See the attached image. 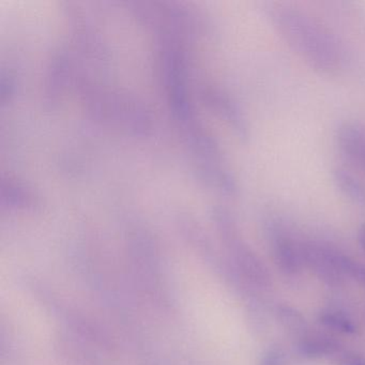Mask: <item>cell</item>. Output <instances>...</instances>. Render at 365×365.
I'll return each mask as SVG.
<instances>
[{
    "instance_id": "4",
    "label": "cell",
    "mask_w": 365,
    "mask_h": 365,
    "mask_svg": "<svg viewBox=\"0 0 365 365\" xmlns=\"http://www.w3.org/2000/svg\"><path fill=\"white\" fill-rule=\"evenodd\" d=\"M273 255L277 268L286 275H296L304 266L302 243L297 242L289 235L275 230L272 237Z\"/></svg>"
},
{
    "instance_id": "5",
    "label": "cell",
    "mask_w": 365,
    "mask_h": 365,
    "mask_svg": "<svg viewBox=\"0 0 365 365\" xmlns=\"http://www.w3.org/2000/svg\"><path fill=\"white\" fill-rule=\"evenodd\" d=\"M297 348L303 356L309 359H331L343 349L333 337L309 331L297 341Z\"/></svg>"
},
{
    "instance_id": "3",
    "label": "cell",
    "mask_w": 365,
    "mask_h": 365,
    "mask_svg": "<svg viewBox=\"0 0 365 365\" xmlns=\"http://www.w3.org/2000/svg\"><path fill=\"white\" fill-rule=\"evenodd\" d=\"M339 150L348 161L365 170V127L358 123H341L335 133Z\"/></svg>"
},
{
    "instance_id": "2",
    "label": "cell",
    "mask_w": 365,
    "mask_h": 365,
    "mask_svg": "<svg viewBox=\"0 0 365 365\" xmlns=\"http://www.w3.org/2000/svg\"><path fill=\"white\" fill-rule=\"evenodd\" d=\"M302 255L307 266L318 279L331 286L343 282V273L335 262V249L316 242L302 243Z\"/></svg>"
},
{
    "instance_id": "10",
    "label": "cell",
    "mask_w": 365,
    "mask_h": 365,
    "mask_svg": "<svg viewBox=\"0 0 365 365\" xmlns=\"http://www.w3.org/2000/svg\"><path fill=\"white\" fill-rule=\"evenodd\" d=\"M257 365H286L285 354L279 347H271L260 356Z\"/></svg>"
},
{
    "instance_id": "12",
    "label": "cell",
    "mask_w": 365,
    "mask_h": 365,
    "mask_svg": "<svg viewBox=\"0 0 365 365\" xmlns=\"http://www.w3.org/2000/svg\"><path fill=\"white\" fill-rule=\"evenodd\" d=\"M359 283L362 284V285L365 286V269L363 271L362 275H361L360 279H359Z\"/></svg>"
},
{
    "instance_id": "11",
    "label": "cell",
    "mask_w": 365,
    "mask_h": 365,
    "mask_svg": "<svg viewBox=\"0 0 365 365\" xmlns=\"http://www.w3.org/2000/svg\"><path fill=\"white\" fill-rule=\"evenodd\" d=\"M358 240L361 247L365 251V223L361 225L358 230Z\"/></svg>"
},
{
    "instance_id": "7",
    "label": "cell",
    "mask_w": 365,
    "mask_h": 365,
    "mask_svg": "<svg viewBox=\"0 0 365 365\" xmlns=\"http://www.w3.org/2000/svg\"><path fill=\"white\" fill-rule=\"evenodd\" d=\"M277 317L282 328L294 336V339H301L303 335L309 332L307 322L302 314L299 313L294 307L289 305H279L277 309Z\"/></svg>"
},
{
    "instance_id": "1",
    "label": "cell",
    "mask_w": 365,
    "mask_h": 365,
    "mask_svg": "<svg viewBox=\"0 0 365 365\" xmlns=\"http://www.w3.org/2000/svg\"><path fill=\"white\" fill-rule=\"evenodd\" d=\"M277 33L309 67L324 74H333L344 63L343 50L336 38L309 14L289 6L271 11Z\"/></svg>"
},
{
    "instance_id": "9",
    "label": "cell",
    "mask_w": 365,
    "mask_h": 365,
    "mask_svg": "<svg viewBox=\"0 0 365 365\" xmlns=\"http://www.w3.org/2000/svg\"><path fill=\"white\" fill-rule=\"evenodd\" d=\"M331 361L335 365H365V356L341 349L331 358Z\"/></svg>"
},
{
    "instance_id": "8",
    "label": "cell",
    "mask_w": 365,
    "mask_h": 365,
    "mask_svg": "<svg viewBox=\"0 0 365 365\" xmlns=\"http://www.w3.org/2000/svg\"><path fill=\"white\" fill-rule=\"evenodd\" d=\"M318 322L326 328L344 334H354L356 331L354 322L347 315L339 311L328 309L322 312L318 315Z\"/></svg>"
},
{
    "instance_id": "6",
    "label": "cell",
    "mask_w": 365,
    "mask_h": 365,
    "mask_svg": "<svg viewBox=\"0 0 365 365\" xmlns=\"http://www.w3.org/2000/svg\"><path fill=\"white\" fill-rule=\"evenodd\" d=\"M332 180L339 193L356 206L365 208V182L344 168H335Z\"/></svg>"
}]
</instances>
